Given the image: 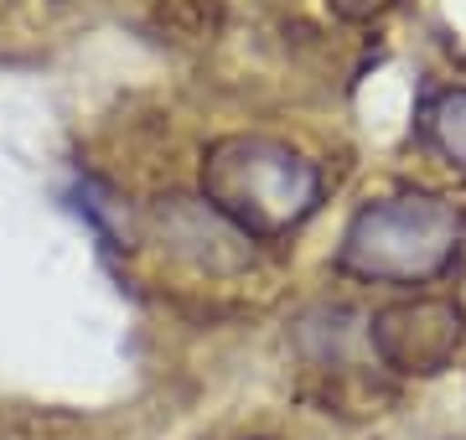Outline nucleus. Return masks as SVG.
I'll list each match as a JSON object with an SVG mask.
<instances>
[{
    "label": "nucleus",
    "instance_id": "obj_5",
    "mask_svg": "<svg viewBox=\"0 0 466 440\" xmlns=\"http://www.w3.org/2000/svg\"><path fill=\"white\" fill-rule=\"evenodd\" d=\"M420 130L431 140V151L451 171L466 176V88H441V94H431L425 115H420Z\"/></svg>",
    "mask_w": 466,
    "mask_h": 440
},
{
    "label": "nucleus",
    "instance_id": "obj_3",
    "mask_svg": "<svg viewBox=\"0 0 466 440\" xmlns=\"http://www.w3.org/2000/svg\"><path fill=\"white\" fill-rule=\"evenodd\" d=\"M466 316L451 295H400L373 311L368 322V342L389 373L404 378H435L446 373L461 353Z\"/></svg>",
    "mask_w": 466,
    "mask_h": 440
},
{
    "label": "nucleus",
    "instance_id": "obj_2",
    "mask_svg": "<svg viewBox=\"0 0 466 440\" xmlns=\"http://www.w3.org/2000/svg\"><path fill=\"white\" fill-rule=\"evenodd\" d=\"M466 218L461 207L441 192H400L383 203H363L342 228L337 270L368 285H431L451 270L461 249Z\"/></svg>",
    "mask_w": 466,
    "mask_h": 440
},
{
    "label": "nucleus",
    "instance_id": "obj_4",
    "mask_svg": "<svg viewBox=\"0 0 466 440\" xmlns=\"http://www.w3.org/2000/svg\"><path fill=\"white\" fill-rule=\"evenodd\" d=\"M161 218V238L177 259H187L192 270L208 275H228L249 265V238L238 234L233 223H223L208 203H192V197H167L156 207Z\"/></svg>",
    "mask_w": 466,
    "mask_h": 440
},
{
    "label": "nucleus",
    "instance_id": "obj_6",
    "mask_svg": "<svg viewBox=\"0 0 466 440\" xmlns=\"http://www.w3.org/2000/svg\"><path fill=\"white\" fill-rule=\"evenodd\" d=\"M337 16H348V21H373V16H389L394 5H404V0H327Z\"/></svg>",
    "mask_w": 466,
    "mask_h": 440
},
{
    "label": "nucleus",
    "instance_id": "obj_1",
    "mask_svg": "<svg viewBox=\"0 0 466 440\" xmlns=\"http://www.w3.org/2000/svg\"><path fill=\"white\" fill-rule=\"evenodd\" d=\"M327 197L317 161L269 135H218L202 151V203L249 244L296 234Z\"/></svg>",
    "mask_w": 466,
    "mask_h": 440
}]
</instances>
